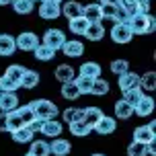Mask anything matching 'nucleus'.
<instances>
[{
    "instance_id": "obj_1",
    "label": "nucleus",
    "mask_w": 156,
    "mask_h": 156,
    "mask_svg": "<svg viewBox=\"0 0 156 156\" xmlns=\"http://www.w3.org/2000/svg\"><path fill=\"white\" fill-rule=\"evenodd\" d=\"M132 35H150L156 31V19L152 15H133L127 21Z\"/></svg>"
},
{
    "instance_id": "obj_2",
    "label": "nucleus",
    "mask_w": 156,
    "mask_h": 156,
    "mask_svg": "<svg viewBox=\"0 0 156 156\" xmlns=\"http://www.w3.org/2000/svg\"><path fill=\"white\" fill-rule=\"evenodd\" d=\"M35 119H41V121H47V119H55L58 117V107H55L54 101L49 99H35V101L29 103Z\"/></svg>"
},
{
    "instance_id": "obj_3",
    "label": "nucleus",
    "mask_w": 156,
    "mask_h": 156,
    "mask_svg": "<svg viewBox=\"0 0 156 156\" xmlns=\"http://www.w3.org/2000/svg\"><path fill=\"white\" fill-rule=\"evenodd\" d=\"M152 140H156V121H150L146 125H138L133 129V142L150 144Z\"/></svg>"
},
{
    "instance_id": "obj_4",
    "label": "nucleus",
    "mask_w": 156,
    "mask_h": 156,
    "mask_svg": "<svg viewBox=\"0 0 156 156\" xmlns=\"http://www.w3.org/2000/svg\"><path fill=\"white\" fill-rule=\"evenodd\" d=\"M41 43H45L47 47H51L54 51H60V49H62V45L66 43V35H64L62 29H47Z\"/></svg>"
},
{
    "instance_id": "obj_5",
    "label": "nucleus",
    "mask_w": 156,
    "mask_h": 156,
    "mask_svg": "<svg viewBox=\"0 0 156 156\" xmlns=\"http://www.w3.org/2000/svg\"><path fill=\"white\" fill-rule=\"evenodd\" d=\"M15 41H16V49H21V51H33L39 45V37L33 31H23L19 37H15Z\"/></svg>"
},
{
    "instance_id": "obj_6",
    "label": "nucleus",
    "mask_w": 156,
    "mask_h": 156,
    "mask_svg": "<svg viewBox=\"0 0 156 156\" xmlns=\"http://www.w3.org/2000/svg\"><path fill=\"white\" fill-rule=\"evenodd\" d=\"M111 39H113L115 43H119V45L129 43L133 39V35H132V31H129L127 23H115L113 25V27H111Z\"/></svg>"
},
{
    "instance_id": "obj_7",
    "label": "nucleus",
    "mask_w": 156,
    "mask_h": 156,
    "mask_svg": "<svg viewBox=\"0 0 156 156\" xmlns=\"http://www.w3.org/2000/svg\"><path fill=\"white\" fill-rule=\"evenodd\" d=\"M117 86H119L121 93L129 90V88H133V86H140V76H138L136 72L127 70V72H123V74L117 76Z\"/></svg>"
},
{
    "instance_id": "obj_8",
    "label": "nucleus",
    "mask_w": 156,
    "mask_h": 156,
    "mask_svg": "<svg viewBox=\"0 0 156 156\" xmlns=\"http://www.w3.org/2000/svg\"><path fill=\"white\" fill-rule=\"evenodd\" d=\"M37 12L41 19H45V21H54L58 16L62 15V4H51V2H41L37 8Z\"/></svg>"
},
{
    "instance_id": "obj_9",
    "label": "nucleus",
    "mask_w": 156,
    "mask_h": 156,
    "mask_svg": "<svg viewBox=\"0 0 156 156\" xmlns=\"http://www.w3.org/2000/svg\"><path fill=\"white\" fill-rule=\"evenodd\" d=\"M62 51L66 58H80L84 54V43L78 39H66V43L62 45Z\"/></svg>"
},
{
    "instance_id": "obj_10",
    "label": "nucleus",
    "mask_w": 156,
    "mask_h": 156,
    "mask_svg": "<svg viewBox=\"0 0 156 156\" xmlns=\"http://www.w3.org/2000/svg\"><path fill=\"white\" fill-rule=\"evenodd\" d=\"M152 111H154V99L150 94H144L140 101H138V105L133 107V115L148 117V115H152Z\"/></svg>"
},
{
    "instance_id": "obj_11",
    "label": "nucleus",
    "mask_w": 156,
    "mask_h": 156,
    "mask_svg": "<svg viewBox=\"0 0 156 156\" xmlns=\"http://www.w3.org/2000/svg\"><path fill=\"white\" fill-rule=\"evenodd\" d=\"M93 129L97 133H101V136H109V133H113L117 129V119L115 117H109V115H103Z\"/></svg>"
},
{
    "instance_id": "obj_12",
    "label": "nucleus",
    "mask_w": 156,
    "mask_h": 156,
    "mask_svg": "<svg viewBox=\"0 0 156 156\" xmlns=\"http://www.w3.org/2000/svg\"><path fill=\"white\" fill-rule=\"evenodd\" d=\"M82 16H84L88 23H101V21H103L101 2H90V4H84V8H82Z\"/></svg>"
},
{
    "instance_id": "obj_13",
    "label": "nucleus",
    "mask_w": 156,
    "mask_h": 156,
    "mask_svg": "<svg viewBox=\"0 0 156 156\" xmlns=\"http://www.w3.org/2000/svg\"><path fill=\"white\" fill-rule=\"evenodd\" d=\"M15 51H16L15 37L8 35V33H2V35H0V55H2V58H10Z\"/></svg>"
},
{
    "instance_id": "obj_14",
    "label": "nucleus",
    "mask_w": 156,
    "mask_h": 156,
    "mask_svg": "<svg viewBox=\"0 0 156 156\" xmlns=\"http://www.w3.org/2000/svg\"><path fill=\"white\" fill-rule=\"evenodd\" d=\"M82 8H84V4H80L78 0H68V2L62 4V15L70 21V19L82 16Z\"/></svg>"
},
{
    "instance_id": "obj_15",
    "label": "nucleus",
    "mask_w": 156,
    "mask_h": 156,
    "mask_svg": "<svg viewBox=\"0 0 156 156\" xmlns=\"http://www.w3.org/2000/svg\"><path fill=\"white\" fill-rule=\"evenodd\" d=\"M70 150H72V144L68 140H64V138H55L49 144V154H54V156H68Z\"/></svg>"
},
{
    "instance_id": "obj_16",
    "label": "nucleus",
    "mask_w": 156,
    "mask_h": 156,
    "mask_svg": "<svg viewBox=\"0 0 156 156\" xmlns=\"http://www.w3.org/2000/svg\"><path fill=\"white\" fill-rule=\"evenodd\" d=\"M19 107V97L16 93H2L0 94V111L2 113H10Z\"/></svg>"
},
{
    "instance_id": "obj_17",
    "label": "nucleus",
    "mask_w": 156,
    "mask_h": 156,
    "mask_svg": "<svg viewBox=\"0 0 156 156\" xmlns=\"http://www.w3.org/2000/svg\"><path fill=\"white\" fill-rule=\"evenodd\" d=\"M62 123L58 121V119H47L43 121V127H41V133L47 136V138H60L62 136Z\"/></svg>"
},
{
    "instance_id": "obj_18",
    "label": "nucleus",
    "mask_w": 156,
    "mask_h": 156,
    "mask_svg": "<svg viewBox=\"0 0 156 156\" xmlns=\"http://www.w3.org/2000/svg\"><path fill=\"white\" fill-rule=\"evenodd\" d=\"M54 74H55V80H58V82H62V84L72 82V80L76 78V76H74V68L68 66V64H60V66L54 70Z\"/></svg>"
},
{
    "instance_id": "obj_19",
    "label": "nucleus",
    "mask_w": 156,
    "mask_h": 156,
    "mask_svg": "<svg viewBox=\"0 0 156 156\" xmlns=\"http://www.w3.org/2000/svg\"><path fill=\"white\" fill-rule=\"evenodd\" d=\"M101 64L97 62H84L82 66H80V70H78V74L80 76H86L90 78V80H94V78H101Z\"/></svg>"
},
{
    "instance_id": "obj_20",
    "label": "nucleus",
    "mask_w": 156,
    "mask_h": 156,
    "mask_svg": "<svg viewBox=\"0 0 156 156\" xmlns=\"http://www.w3.org/2000/svg\"><path fill=\"white\" fill-rule=\"evenodd\" d=\"M12 136V140L16 142V144H31L33 142V136L35 133L27 127V125H23V127H19V129H15V132L10 133Z\"/></svg>"
},
{
    "instance_id": "obj_21",
    "label": "nucleus",
    "mask_w": 156,
    "mask_h": 156,
    "mask_svg": "<svg viewBox=\"0 0 156 156\" xmlns=\"http://www.w3.org/2000/svg\"><path fill=\"white\" fill-rule=\"evenodd\" d=\"M33 55H35V60H39V62H49V60H54L55 51L51 49V47H47L45 43L39 41V45L33 49Z\"/></svg>"
},
{
    "instance_id": "obj_22",
    "label": "nucleus",
    "mask_w": 156,
    "mask_h": 156,
    "mask_svg": "<svg viewBox=\"0 0 156 156\" xmlns=\"http://www.w3.org/2000/svg\"><path fill=\"white\" fill-rule=\"evenodd\" d=\"M88 21H86L84 16H76V19H70L68 21V29H70L74 35H84L86 29H88Z\"/></svg>"
},
{
    "instance_id": "obj_23",
    "label": "nucleus",
    "mask_w": 156,
    "mask_h": 156,
    "mask_svg": "<svg viewBox=\"0 0 156 156\" xmlns=\"http://www.w3.org/2000/svg\"><path fill=\"white\" fill-rule=\"evenodd\" d=\"M103 115H105V113H103L99 107H86V109H84V117H82V121H84V123H88V125H90V129H93L94 125L99 123V119H101Z\"/></svg>"
},
{
    "instance_id": "obj_24",
    "label": "nucleus",
    "mask_w": 156,
    "mask_h": 156,
    "mask_svg": "<svg viewBox=\"0 0 156 156\" xmlns=\"http://www.w3.org/2000/svg\"><path fill=\"white\" fill-rule=\"evenodd\" d=\"M84 37L88 41H101L105 37V27H103V23H90L88 29H86V33H84Z\"/></svg>"
},
{
    "instance_id": "obj_25",
    "label": "nucleus",
    "mask_w": 156,
    "mask_h": 156,
    "mask_svg": "<svg viewBox=\"0 0 156 156\" xmlns=\"http://www.w3.org/2000/svg\"><path fill=\"white\" fill-rule=\"evenodd\" d=\"M113 109H115V119H129L133 115V107L129 103H125L123 99H119Z\"/></svg>"
},
{
    "instance_id": "obj_26",
    "label": "nucleus",
    "mask_w": 156,
    "mask_h": 156,
    "mask_svg": "<svg viewBox=\"0 0 156 156\" xmlns=\"http://www.w3.org/2000/svg\"><path fill=\"white\" fill-rule=\"evenodd\" d=\"M39 84V72L31 70V68H25L23 78H21V86L23 88H35Z\"/></svg>"
},
{
    "instance_id": "obj_27",
    "label": "nucleus",
    "mask_w": 156,
    "mask_h": 156,
    "mask_svg": "<svg viewBox=\"0 0 156 156\" xmlns=\"http://www.w3.org/2000/svg\"><path fill=\"white\" fill-rule=\"evenodd\" d=\"M12 10L16 15H31L35 10V2L33 0H12Z\"/></svg>"
},
{
    "instance_id": "obj_28",
    "label": "nucleus",
    "mask_w": 156,
    "mask_h": 156,
    "mask_svg": "<svg viewBox=\"0 0 156 156\" xmlns=\"http://www.w3.org/2000/svg\"><path fill=\"white\" fill-rule=\"evenodd\" d=\"M29 154L31 156H51L49 154V144L45 140H33L31 148H29Z\"/></svg>"
},
{
    "instance_id": "obj_29",
    "label": "nucleus",
    "mask_w": 156,
    "mask_h": 156,
    "mask_svg": "<svg viewBox=\"0 0 156 156\" xmlns=\"http://www.w3.org/2000/svg\"><path fill=\"white\" fill-rule=\"evenodd\" d=\"M68 129H70L72 136H76V138H84L88 133L93 132L90 129V125L84 123V121H74V123H68Z\"/></svg>"
},
{
    "instance_id": "obj_30",
    "label": "nucleus",
    "mask_w": 156,
    "mask_h": 156,
    "mask_svg": "<svg viewBox=\"0 0 156 156\" xmlns=\"http://www.w3.org/2000/svg\"><path fill=\"white\" fill-rule=\"evenodd\" d=\"M109 82L105 80V78H94L93 80V86H90V94H94V97H103V94L109 93Z\"/></svg>"
},
{
    "instance_id": "obj_31",
    "label": "nucleus",
    "mask_w": 156,
    "mask_h": 156,
    "mask_svg": "<svg viewBox=\"0 0 156 156\" xmlns=\"http://www.w3.org/2000/svg\"><path fill=\"white\" fill-rule=\"evenodd\" d=\"M64 121L66 123H74V121H82L84 117V109H78V107H68V109L62 113Z\"/></svg>"
},
{
    "instance_id": "obj_32",
    "label": "nucleus",
    "mask_w": 156,
    "mask_h": 156,
    "mask_svg": "<svg viewBox=\"0 0 156 156\" xmlns=\"http://www.w3.org/2000/svg\"><path fill=\"white\" fill-rule=\"evenodd\" d=\"M23 72H25V68L21 66V64H10L6 70H4V76H8L10 80H15L16 84L21 86V78H23Z\"/></svg>"
},
{
    "instance_id": "obj_33",
    "label": "nucleus",
    "mask_w": 156,
    "mask_h": 156,
    "mask_svg": "<svg viewBox=\"0 0 156 156\" xmlns=\"http://www.w3.org/2000/svg\"><path fill=\"white\" fill-rule=\"evenodd\" d=\"M140 88L142 90H156V72H146L140 76Z\"/></svg>"
},
{
    "instance_id": "obj_34",
    "label": "nucleus",
    "mask_w": 156,
    "mask_h": 156,
    "mask_svg": "<svg viewBox=\"0 0 156 156\" xmlns=\"http://www.w3.org/2000/svg\"><path fill=\"white\" fill-rule=\"evenodd\" d=\"M142 97H144V90H142L140 86H133V88H129V90H125V93H123V101L129 103L132 107H136Z\"/></svg>"
},
{
    "instance_id": "obj_35",
    "label": "nucleus",
    "mask_w": 156,
    "mask_h": 156,
    "mask_svg": "<svg viewBox=\"0 0 156 156\" xmlns=\"http://www.w3.org/2000/svg\"><path fill=\"white\" fill-rule=\"evenodd\" d=\"M72 82H74V86L78 88V93H80V94H90V86H93V80H90V78L80 76V74H78Z\"/></svg>"
},
{
    "instance_id": "obj_36",
    "label": "nucleus",
    "mask_w": 156,
    "mask_h": 156,
    "mask_svg": "<svg viewBox=\"0 0 156 156\" xmlns=\"http://www.w3.org/2000/svg\"><path fill=\"white\" fill-rule=\"evenodd\" d=\"M6 125H8V133H12L15 129L23 127V121H21V117H19L16 109L10 111V113H6Z\"/></svg>"
},
{
    "instance_id": "obj_37",
    "label": "nucleus",
    "mask_w": 156,
    "mask_h": 156,
    "mask_svg": "<svg viewBox=\"0 0 156 156\" xmlns=\"http://www.w3.org/2000/svg\"><path fill=\"white\" fill-rule=\"evenodd\" d=\"M62 97L66 99V101H76L78 97H80V93H78V88L74 86V82L62 84Z\"/></svg>"
},
{
    "instance_id": "obj_38",
    "label": "nucleus",
    "mask_w": 156,
    "mask_h": 156,
    "mask_svg": "<svg viewBox=\"0 0 156 156\" xmlns=\"http://www.w3.org/2000/svg\"><path fill=\"white\" fill-rule=\"evenodd\" d=\"M16 113H19V117H21L23 125H29L33 119H35V115H33V111H31V107H29V105H23V107L19 105V107H16Z\"/></svg>"
},
{
    "instance_id": "obj_39",
    "label": "nucleus",
    "mask_w": 156,
    "mask_h": 156,
    "mask_svg": "<svg viewBox=\"0 0 156 156\" xmlns=\"http://www.w3.org/2000/svg\"><path fill=\"white\" fill-rule=\"evenodd\" d=\"M127 156H148L146 144H140V142H132V144L127 146Z\"/></svg>"
},
{
    "instance_id": "obj_40",
    "label": "nucleus",
    "mask_w": 156,
    "mask_h": 156,
    "mask_svg": "<svg viewBox=\"0 0 156 156\" xmlns=\"http://www.w3.org/2000/svg\"><path fill=\"white\" fill-rule=\"evenodd\" d=\"M19 88H21V86L16 84L15 80H10V78L4 76V74L0 76V90H2V93H15V90H19Z\"/></svg>"
},
{
    "instance_id": "obj_41",
    "label": "nucleus",
    "mask_w": 156,
    "mask_h": 156,
    "mask_svg": "<svg viewBox=\"0 0 156 156\" xmlns=\"http://www.w3.org/2000/svg\"><path fill=\"white\" fill-rule=\"evenodd\" d=\"M127 70H129V62L123 60V58H119V60H113V62H111V72L117 74V76L123 74V72H127Z\"/></svg>"
},
{
    "instance_id": "obj_42",
    "label": "nucleus",
    "mask_w": 156,
    "mask_h": 156,
    "mask_svg": "<svg viewBox=\"0 0 156 156\" xmlns=\"http://www.w3.org/2000/svg\"><path fill=\"white\" fill-rule=\"evenodd\" d=\"M133 8H136V15H150V2L148 0H138L133 4Z\"/></svg>"
},
{
    "instance_id": "obj_43",
    "label": "nucleus",
    "mask_w": 156,
    "mask_h": 156,
    "mask_svg": "<svg viewBox=\"0 0 156 156\" xmlns=\"http://www.w3.org/2000/svg\"><path fill=\"white\" fill-rule=\"evenodd\" d=\"M27 127H29L33 133H37V132H41V127H43V121H41V119H33V121L27 125Z\"/></svg>"
},
{
    "instance_id": "obj_44",
    "label": "nucleus",
    "mask_w": 156,
    "mask_h": 156,
    "mask_svg": "<svg viewBox=\"0 0 156 156\" xmlns=\"http://www.w3.org/2000/svg\"><path fill=\"white\" fill-rule=\"evenodd\" d=\"M0 132H8V125H6V113L0 111Z\"/></svg>"
},
{
    "instance_id": "obj_45",
    "label": "nucleus",
    "mask_w": 156,
    "mask_h": 156,
    "mask_svg": "<svg viewBox=\"0 0 156 156\" xmlns=\"http://www.w3.org/2000/svg\"><path fill=\"white\" fill-rule=\"evenodd\" d=\"M101 4H109V6H115V8H121V6H123V0H103Z\"/></svg>"
},
{
    "instance_id": "obj_46",
    "label": "nucleus",
    "mask_w": 156,
    "mask_h": 156,
    "mask_svg": "<svg viewBox=\"0 0 156 156\" xmlns=\"http://www.w3.org/2000/svg\"><path fill=\"white\" fill-rule=\"evenodd\" d=\"M41 2H51V4H62V0H41Z\"/></svg>"
},
{
    "instance_id": "obj_47",
    "label": "nucleus",
    "mask_w": 156,
    "mask_h": 156,
    "mask_svg": "<svg viewBox=\"0 0 156 156\" xmlns=\"http://www.w3.org/2000/svg\"><path fill=\"white\" fill-rule=\"evenodd\" d=\"M136 2H138V0H123V4H129V6H133Z\"/></svg>"
},
{
    "instance_id": "obj_48",
    "label": "nucleus",
    "mask_w": 156,
    "mask_h": 156,
    "mask_svg": "<svg viewBox=\"0 0 156 156\" xmlns=\"http://www.w3.org/2000/svg\"><path fill=\"white\" fill-rule=\"evenodd\" d=\"M4 4H12V0H0V6H4Z\"/></svg>"
},
{
    "instance_id": "obj_49",
    "label": "nucleus",
    "mask_w": 156,
    "mask_h": 156,
    "mask_svg": "<svg viewBox=\"0 0 156 156\" xmlns=\"http://www.w3.org/2000/svg\"><path fill=\"white\" fill-rule=\"evenodd\" d=\"M90 156H105V154H99V152H97V154H90Z\"/></svg>"
},
{
    "instance_id": "obj_50",
    "label": "nucleus",
    "mask_w": 156,
    "mask_h": 156,
    "mask_svg": "<svg viewBox=\"0 0 156 156\" xmlns=\"http://www.w3.org/2000/svg\"><path fill=\"white\" fill-rule=\"evenodd\" d=\"M97 2H103V0H97Z\"/></svg>"
},
{
    "instance_id": "obj_51",
    "label": "nucleus",
    "mask_w": 156,
    "mask_h": 156,
    "mask_svg": "<svg viewBox=\"0 0 156 156\" xmlns=\"http://www.w3.org/2000/svg\"><path fill=\"white\" fill-rule=\"evenodd\" d=\"M25 156H31V154H25Z\"/></svg>"
},
{
    "instance_id": "obj_52",
    "label": "nucleus",
    "mask_w": 156,
    "mask_h": 156,
    "mask_svg": "<svg viewBox=\"0 0 156 156\" xmlns=\"http://www.w3.org/2000/svg\"><path fill=\"white\" fill-rule=\"evenodd\" d=\"M0 94H2V90H0Z\"/></svg>"
},
{
    "instance_id": "obj_53",
    "label": "nucleus",
    "mask_w": 156,
    "mask_h": 156,
    "mask_svg": "<svg viewBox=\"0 0 156 156\" xmlns=\"http://www.w3.org/2000/svg\"><path fill=\"white\" fill-rule=\"evenodd\" d=\"M33 2H35V0H33Z\"/></svg>"
},
{
    "instance_id": "obj_54",
    "label": "nucleus",
    "mask_w": 156,
    "mask_h": 156,
    "mask_svg": "<svg viewBox=\"0 0 156 156\" xmlns=\"http://www.w3.org/2000/svg\"><path fill=\"white\" fill-rule=\"evenodd\" d=\"M148 2H150V0H148Z\"/></svg>"
}]
</instances>
